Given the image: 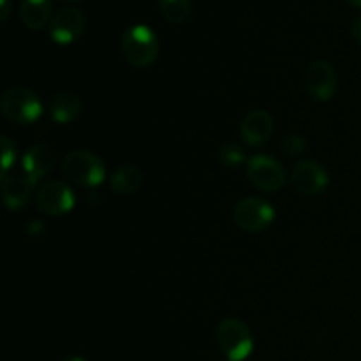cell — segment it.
I'll use <instances>...</instances> for the list:
<instances>
[{"label":"cell","instance_id":"1","mask_svg":"<svg viewBox=\"0 0 361 361\" xmlns=\"http://www.w3.org/2000/svg\"><path fill=\"white\" fill-rule=\"evenodd\" d=\"M62 173L69 182L81 187H99L106 178V166L90 150H73L63 157Z\"/></svg>","mask_w":361,"mask_h":361},{"label":"cell","instance_id":"2","mask_svg":"<svg viewBox=\"0 0 361 361\" xmlns=\"http://www.w3.org/2000/svg\"><path fill=\"white\" fill-rule=\"evenodd\" d=\"M123 59L134 67L152 66L159 55V39L147 25H133L122 35Z\"/></svg>","mask_w":361,"mask_h":361},{"label":"cell","instance_id":"3","mask_svg":"<svg viewBox=\"0 0 361 361\" xmlns=\"http://www.w3.org/2000/svg\"><path fill=\"white\" fill-rule=\"evenodd\" d=\"M0 109L9 122L16 126H28L42 115V102L30 88L11 87L2 94Z\"/></svg>","mask_w":361,"mask_h":361},{"label":"cell","instance_id":"4","mask_svg":"<svg viewBox=\"0 0 361 361\" xmlns=\"http://www.w3.org/2000/svg\"><path fill=\"white\" fill-rule=\"evenodd\" d=\"M217 344L229 361H243L254 349L250 328L236 317H226L217 326Z\"/></svg>","mask_w":361,"mask_h":361},{"label":"cell","instance_id":"5","mask_svg":"<svg viewBox=\"0 0 361 361\" xmlns=\"http://www.w3.org/2000/svg\"><path fill=\"white\" fill-rule=\"evenodd\" d=\"M247 178L261 192L274 194L286 185V169L270 155H254L247 161Z\"/></svg>","mask_w":361,"mask_h":361},{"label":"cell","instance_id":"6","mask_svg":"<svg viewBox=\"0 0 361 361\" xmlns=\"http://www.w3.org/2000/svg\"><path fill=\"white\" fill-rule=\"evenodd\" d=\"M37 208L49 217H62L76 204V194L62 180H48L37 189Z\"/></svg>","mask_w":361,"mask_h":361},{"label":"cell","instance_id":"7","mask_svg":"<svg viewBox=\"0 0 361 361\" xmlns=\"http://www.w3.org/2000/svg\"><path fill=\"white\" fill-rule=\"evenodd\" d=\"M236 226L247 233H261L274 222L275 210L268 201L261 197H243L235 207Z\"/></svg>","mask_w":361,"mask_h":361},{"label":"cell","instance_id":"8","mask_svg":"<svg viewBox=\"0 0 361 361\" xmlns=\"http://www.w3.org/2000/svg\"><path fill=\"white\" fill-rule=\"evenodd\" d=\"M87 28V18L78 7H62L53 14L49 21V37L56 44H73L83 35Z\"/></svg>","mask_w":361,"mask_h":361},{"label":"cell","instance_id":"9","mask_svg":"<svg viewBox=\"0 0 361 361\" xmlns=\"http://www.w3.org/2000/svg\"><path fill=\"white\" fill-rule=\"evenodd\" d=\"M291 182L295 189L303 196H319L321 192L326 190L330 176L319 162L305 159V161L295 164L291 171Z\"/></svg>","mask_w":361,"mask_h":361},{"label":"cell","instance_id":"10","mask_svg":"<svg viewBox=\"0 0 361 361\" xmlns=\"http://www.w3.org/2000/svg\"><path fill=\"white\" fill-rule=\"evenodd\" d=\"M305 85L307 92H309L316 101L326 102L330 101L335 95V92H337V73H335L331 63H328L326 60H314L309 66V69H307Z\"/></svg>","mask_w":361,"mask_h":361},{"label":"cell","instance_id":"11","mask_svg":"<svg viewBox=\"0 0 361 361\" xmlns=\"http://www.w3.org/2000/svg\"><path fill=\"white\" fill-rule=\"evenodd\" d=\"M275 129L274 116L264 109H254L247 113L240 123V136L249 147H261L271 137Z\"/></svg>","mask_w":361,"mask_h":361},{"label":"cell","instance_id":"12","mask_svg":"<svg viewBox=\"0 0 361 361\" xmlns=\"http://www.w3.org/2000/svg\"><path fill=\"white\" fill-rule=\"evenodd\" d=\"M23 173L37 185L39 180L55 169L56 166V150L48 143H39L28 148L23 155Z\"/></svg>","mask_w":361,"mask_h":361},{"label":"cell","instance_id":"13","mask_svg":"<svg viewBox=\"0 0 361 361\" xmlns=\"http://www.w3.org/2000/svg\"><path fill=\"white\" fill-rule=\"evenodd\" d=\"M35 183L25 173H9L2 176V200L11 212H18L30 201Z\"/></svg>","mask_w":361,"mask_h":361},{"label":"cell","instance_id":"14","mask_svg":"<svg viewBox=\"0 0 361 361\" xmlns=\"http://www.w3.org/2000/svg\"><path fill=\"white\" fill-rule=\"evenodd\" d=\"M145 175L137 166L123 164L113 171L109 178V187L118 196H130L143 187Z\"/></svg>","mask_w":361,"mask_h":361},{"label":"cell","instance_id":"15","mask_svg":"<svg viewBox=\"0 0 361 361\" xmlns=\"http://www.w3.org/2000/svg\"><path fill=\"white\" fill-rule=\"evenodd\" d=\"M51 0H21L20 16L21 21L30 30H41L53 18Z\"/></svg>","mask_w":361,"mask_h":361},{"label":"cell","instance_id":"16","mask_svg":"<svg viewBox=\"0 0 361 361\" xmlns=\"http://www.w3.org/2000/svg\"><path fill=\"white\" fill-rule=\"evenodd\" d=\"M81 108H83V102H81L80 95L74 94V92L66 90L53 95L49 113H51V118L55 120V122L69 123L80 116Z\"/></svg>","mask_w":361,"mask_h":361},{"label":"cell","instance_id":"17","mask_svg":"<svg viewBox=\"0 0 361 361\" xmlns=\"http://www.w3.org/2000/svg\"><path fill=\"white\" fill-rule=\"evenodd\" d=\"M159 9L166 21L180 25L187 21L192 13V0H159Z\"/></svg>","mask_w":361,"mask_h":361},{"label":"cell","instance_id":"18","mask_svg":"<svg viewBox=\"0 0 361 361\" xmlns=\"http://www.w3.org/2000/svg\"><path fill=\"white\" fill-rule=\"evenodd\" d=\"M219 159H221L222 166H226V168H231V169L238 168V166H242L243 162L249 161V159L245 157V152H243V148L236 143L222 145L221 150H219Z\"/></svg>","mask_w":361,"mask_h":361},{"label":"cell","instance_id":"19","mask_svg":"<svg viewBox=\"0 0 361 361\" xmlns=\"http://www.w3.org/2000/svg\"><path fill=\"white\" fill-rule=\"evenodd\" d=\"M305 137L298 133H288L281 141V150L284 152L288 157H296L305 152Z\"/></svg>","mask_w":361,"mask_h":361},{"label":"cell","instance_id":"20","mask_svg":"<svg viewBox=\"0 0 361 361\" xmlns=\"http://www.w3.org/2000/svg\"><path fill=\"white\" fill-rule=\"evenodd\" d=\"M0 143H2V176H6L9 175V169L16 161V145L7 136L0 137Z\"/></svg>","mask_w":361,"mask_h":361},{"label":"cell","instance_id":"21","mask_svg":"<svg viewBox=\"0 0 361 361\" xmlns=\"http://www.w3.org/2000/svg\"><path fill=\"white\" fill-rule=\"evenodd\" d=\"M11 16V0H0V20L7 21Z\"/></svg>","mask_w":361,"mask_h":361},{"label":"cell","instance_id":"22","mask_svg":"<svg viewBox=\"0 0 361 361\" xmlns=\"http://www.w3.org/2000/svg\"><path fill=\"white\" fill-rule=\"evenodd\" d=\"M351 35H353V39H355L356 42H360V44H361V16H358L355 21H353Z\"/></svg>","mask_w":361,"mask_h":361},{"label":"cell","instance_id":"23","mask_svg":"<svg viewBox=\"0 0 361 361\" xmlns=\"http://www.w3.org/2000/svg\"><path fill=\"white\" fill-rule=\"evenodd\" d=\"M42 233H44V226H42V222L34 221L30 226H28V235L30 236H41Z\"/></svg>","mask_w":361,"mask_h":361},{"label":"cell","instance_id":"24","mask_svg":"<svg viewBox=\"0 0 361 361\" xmlns=\"http://www.w3.org/2000/svg\"><path fill=\"white\" fill-rule=\"evenodd\" d=\"M62 361H87L85 358H81V356H71V358H66Z\"/></svg>","mask_w":361,"mask_h":361},{"label":"cell","instance_id":"25","mask_svg":"<svg viewBox=\"0 0 361 361\" xmlns=\"http://www.w3.org/2000/svg\"><path fill=\"white\" fill-rule=\"evenodd\" d=\"M349 4H353V6H356V7H361V0H348Z\"/></svg>","mask_w":361,"mask_h":361},{"label":"cell","instance_id":"26","mask_svg":"<svg viewBox=\"0 0 361 361\" xmlns=\"http://www.w3.org/2000/svg\"><path fill=\"white\" fill-rule=\"evenodd\" d=\"M63 2H80V0H63Z\"/></svg>","mask_w":361,"mask_h":361},{"label":"cell","instance_id":"27","mask_svg":"<svg viewBox=\"0 0 361 361\" xmlns=\"http://www.w3.org/2000/svg\"><path fill=\"white\" fill-rule=\"evenodd\" d=\"M224 361H229V360H224Z\"/></svg>","mask_w":361,"mask_h":361}]
</instances>
